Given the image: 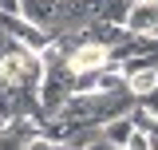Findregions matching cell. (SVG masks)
Masks as SVG:
<instances>
[{
  "label": "cell",
  "instance_id": "obj_6",
  "mask_svg": "<svg viewBox=\"0 0 158 150\" xmlns=\"http://www.w3.org/2000/svg\"><path fill=\"white\" fill-rule=\"evenodd\" d=\"M142 127H146V138H150V146H158V115H154V111H146Z\"/></svg>",
  "mask_w": 158,
  "mask_h": 150
},
{
  "label": "cell",
  "instance_id": "obj_5",
  "mask_svg": "<svg viewBox=\"0 0 158 150\" xmlns=\"http://www.w3.org/2000/svg\"><path fill=\"white\" fill-rule=\"evenodd\" d=\"M131 131H135V119H131V115H115V119H107V127H103V142H107V146H127Z\"/></svg>",
  "mask_w": 158,
  "mask_h": 150
},
{
  "label": "cell",
  "instance_id": "obj_4",
  "mask_svg": "<svg viewBox=\"0 0 158 150\" xmlns=\"http://www.w3.org/2000/svg\"><path fill=\"white\" fill-rule=\"evenodd\" d=\"M20 16L52 32V20H56V0H20Z\"/></svg>",
  "mask_w": 158,
  "mask_h": 150
},
{
  "label": "cell",
  "instance_id": "obj_2",
  "mask_svg": "<svg viewBox=\"0 0 158 150\" xmlns=\"http://www.w3.org/2000/svg\"><path fill=\"white\" fill-rule=\"evenodd\" d=\"M67 67L71 71H95V67H111V52L95 44V40H83L75 52L67 56Z\"/></svg>",
  "mask_w": 158,
  "mask_h": 150
},
{
  "label": "cell",
  "instance_id": "obj_3",
  "mask_svg": "<svg viewBox=\"0 0 158 150\" xmlns=\"http://www.w3.org/2000/svg\"><path fill=\"white\" fill-rule=\"evenodd\" d=\"M158 87V63H146V67H135V71H127V91L142 99V95H150Z\"/></svg>",
  "mask_w": 158,
  "mask_h": 150
},
{
  "label": "cell",
  "instance_id": "obj_7",
  "mask_svg": "<svg viewBox=\"0 0 158 150\" xmlns=\"http://www.w3.org/2000/svg\"><path fill=\"white\" fill-rule=\"evenodd\" d=\"M0 99H4V79H0Z\"/></svg>",
  "mask_w": 158,
  "mask_h": 150
},
{
  "label": "cell",
  "instance_id": "obj_1",
  "mask_svg": "<svg viewBox=\"0 0 158 150\" xmlns=\"http://www.w3.org/2000/svg\"><path fill=\"white\" fill-rule=\"evenodd\" d=\"M123 28L131 36H150V32H158V0H127Z\"/></svg>",
  "mask_w": 158,
  "mask_h": 150
}]
</instances>
